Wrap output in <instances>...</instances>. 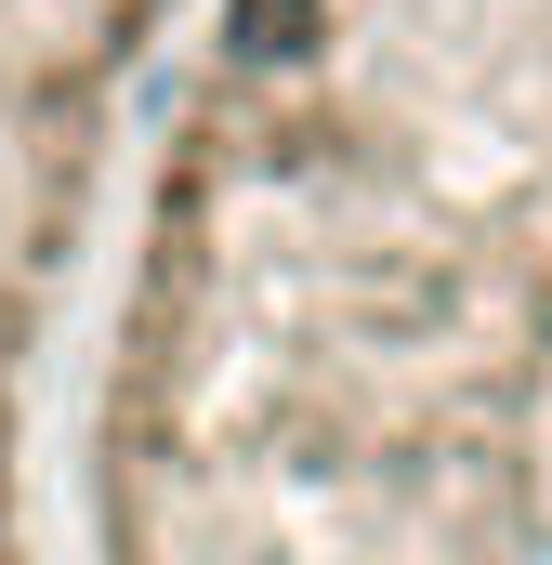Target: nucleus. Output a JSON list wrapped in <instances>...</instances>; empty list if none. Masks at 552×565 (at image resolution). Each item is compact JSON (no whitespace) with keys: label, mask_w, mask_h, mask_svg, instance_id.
I'll return each instance as SVG.
<instances>
[{"label":"nucleus","mask_w":552,"mask_h":565,"mask_svg":"<svg viewBox=\"0 0 552 565\" xmlns=\"http://www.w3.org/2000/svg\"><path fill=\"white\" fill-rule=\"evenodd\" d=\"M93 565H552V0H198L93 342Z\"/></svg>","instance_id":"nucleus-1"},{"label":"nucleus","mask_w":552,"mask_h":565,"mask_svg":"<svg viewBox=\"0 0 552 565\" xmlns=\"http://www.w3.org/2000/svg\"><path fill=\"white\" fill-rule=\"evenodd\" d=\"M198 0H0V565H40L26 540V408L40 355L79 277L93 198L119 171V132L158 93Z\"/></svg>","instance_id":"nucleus-2"}]
</instances>
